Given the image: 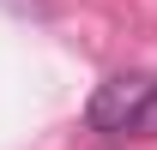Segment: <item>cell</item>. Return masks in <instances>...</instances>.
<instances>
[{"label":"cell","instance_id":"6da1fadb","mask_svg":"<svg viewBox=\"0 0 157 150\" xmlns=\"http://www.w3.org/2000/svg\"><path fill=\"white\" fill-rule=\"evenodd\" d=\"M85 126L103 138H157V72H115L85 102Z\"/></svg>","mask_w":157,"mask_h":150}]
</instances>
